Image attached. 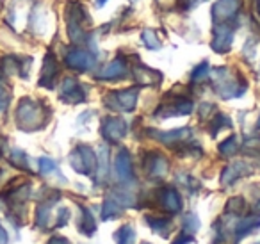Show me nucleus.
<instances>
[{
	"mask_svg": "<svg viewBox=\"0 0 260 244\" xmlns=\"http://www.w3.org/2000/svg\"><path fill=\"white\" fill-rule=\"evenodd\" d=\"M207 73H209V65H207V63H202V65L196 66V68L192 70V73H191V80H194V82H198V80L205 79Z\"/></svg>",
	"mask_w": 260,
	"mask_h": 244,
	"instance_id": "f704fd0d",
	"label": "nucleus"
},
{
	"mask_svg": "<svg viewBox=\"0 0 260 244\" xmlns=\"http://www.w3.org/2000/svg\"><path fill=\"white\" fill-rule=\"evenodd\" d=\"M134 79L141 86H157L162 80V75L146 66H134Z\"/></svg>",
	"mask_w": 260,
	"mask_h": 244,
	"instance_id": "a211bd4d",
	"label": "nucleus"
},
{
	"mask_svg": "<svg viewBox=\"0 0 260 244\" xmlns=\"http://www.w3.org/2000/svg\"><path fill=\"white\" fill-rule=\"evenodd\" d=\"M116 240H118V244H134L136 230L130 225H123L121 228L116 232Z\"/></svg>",
	"mask_w": 260,
	"mask_h": 244,
	"instance_id": "393cba45",
	"label": "nucleus"
},
{
	"mask_svg": "<svg viewBox=\"0 0 260 244\" xmlns=\"http://www.w3.org/2000/svg\"><path fill=\"white\" fill-rule=\"evenodd\" d=\"M87 15L84 8L77 2H70L66 6V23H68V36L73 43H84L87 40V30L84 22H87Z\"/></svg>",
	"mask_w": 260,
	"mask_h": 244,
	"instance_id": "7ed1b4c3",
	"label": "nucleus"
},
{
	"mask_svg": "<svg viewBox=\"0 0 260 244\" xmlns=\"http://www.w3.org/2000/svg\"><path fill=\"white\" fill-rule=\"evenodd\" d=\"M9 102H11V89L0 79V111H6L9 107Z\"/></svg>",
	"mask_w": 260,
	"mask_h": 244,
	"instance_id": "7c9ffc66",
	"label": "nucleus"
},
{
	"mask_svg": "<svg viewBox=\"0 0 260 244\" xmlns=\"http://www.w3.org/2000/svg\"><path fill=\"white\" fill-rule=\"evenodd\" d=\"M226 210L230 212V214L234 212L235 216H237V214H242V212L246 210V201H244V198H241V196L232 198V200L226 203Z\"/></svg>",
	"mask_w": 260,
	"mask_h": 244,
	"instance_id": "2f4dec72",
	"label": "nucleus"
},
{
	"mask_svg": "<svg viewBox=\"0 0 260 244\" xmlns=\"http://www.w3.org/2000/svg\"><path fill=\"white\" fill-rule=\"evenodd\" d=\"M16 125L25 132H34L47 125L50 118V109L40 100L34 98H22L15 112Z\"/></svg>",
	"mask_w": 260,
	"mask_h": 244,
	"instance_id": "f257e3e1",
	"label": "nucleus"
},
{
	"mask_svg": "<svg viewBox=\"0 0 260 244\" xmlns=\"http://www.w3.org/2000/svg\"><path fill=\"white\" fill-rule=\"evenodd\" d=\"M0 173H2V171H0Z\"/></svg>",
	"mask_w": 260,
	"mask_h": 244,
	"instance_id": "de8ad7c7",
	"label": "nucleus"
},
{
	"mask_svg": "<svg viewBox=\"0 0 260 244\" xmlns=\"http://www.w3.org/2000/svg\"><path fill=\"white\" fill-rule=\"evenodd\" d=\"M159 203L170 214H177V212L182 210V198L178 191L173 189V187H164V189L159 191Z\"/></svg>",
	"mask_w": 260,
	"mask_h": 244,
	"instance_id": "2eb2a0df",
	"label": "nucleus"
},
{
	"mask_svg": "<svg viewBox=\"0 0 260 244\" xmlns=\"http://www.w3.org/2000/svg\"><path fill=\"white\" fill-rule=\"evenodd\" d=\"M11 162L20 169H25V171H30V166H29V157H27L25 151L22 150H13L11 155H9Z\"/></svg>",
	"mask_w": 260,
	"mask_h": 244,
	"instance_id": "cd10ccee",
	"label": "nucleus"
},
{
	"mask_svg": "<svg viewBox=\"0 0 260 244\" xmlns=\"http://www.w3.org/2000/svg\"><path fill=\"white\" fill-rule=\"evenodd\" d=\"M64 63L70 70H77V72H87L94 66L96 57L91 52L80 50V48H70L64 55Z\"/></svg>",
	"mask_w": 260,
	"mask_h": 244,
	"instance_id": "423d86ee",
	"label": "nucleus"
},
{
	"mask_svg": "<svg viewBox=\"0 0 260 244\" xmlns=\"http://www.w3.org/2000/svg\"><path fill=\"white\" fill-rule=\"evenodd\" d=\"M107 175V150L102 148L100 155H98V162H96V180L102 182Z\"/></svg>",
	"mask_w": 260,
	"mask_h": 244,
	"instance_id": "c756f323",
	"label": "nucleus"
},
{
	"mask_svg": "<svg viewBox=\"0 0 260 244\" xmlns=\"http://www.w3.org/2000/svg\"><path fill=\"white\" fill-rule=\"evenodd\" d=\"M256 11H258V15H260V0H256Z\"/></svg>",
	"mask_w": 260,
	"mask_h": 244,
	"instance_id": "37998d69",
	"label": "nucleus"
},
{
	"mask_svg": "<svg viewBox=\"0 0 260 244\" xmlns=\"http://www.w3.org/2000/svg\"><path fill=\"white\" fill-rule=\"evenodd\" d=\"M105 2H107V0H96V4H98V6H104Z\"/></svg>",
	"mask_w": 260,
	"mask_h": 244,
	"instance_id": "79ce46f5",
	"label": "nucleus"
},
{
	"mask_svg": "<svg viewBox=\"0 0 260 244\" xmlns=\"http://www.w3.org/2000/svg\"><path fill=\"white\" fill-rule=\"evenodd\" d=\"M145 168L148 171V175L152 176H164L170 169V162L168 159L164 157L162 154H157V151H150L146 155V162H145Z\"/></svg>",
	"mask_w": 260,
	"mask_h": 244,
	"instance_id": "dca6fc26",
	"label": "nucleus"
},
{
	"mask_svg": "<svg viewBox=\"0 0 260 244\" xmlns=\"http://www.w3.org/2000/svg\"><path fill=\"white\" fill-rule=\"evenodd\" d=\"M59 75V65H57V59L52 52H48L45 55V61H43V68H41V75H40V86L41 87H52L55 86V79Z\"/></svg>",
	"mask_w": 260,
	"mask_h": 244,
	"instance_id": "ddd939ff",
	"label": "nucleus"
},
{
	"mask_svg": "<svg viewBox=\"0 0 260 244\" xmlns=\"http://www.w3.org/2000/svg\"><path fill=\"white\" fill-rule=\"evenodd\" d=\"M59 200V194H54L52 198H47L45 201H41L36 208V225L40 228H47L48 221H50V212H52V205Z\"/></svg>",
	"mask_w": 260,
	"mask_h": 244,
	"instance_id": "aec40b11",
	"label": "nucleus"
},
{
	"mask_svg": "<svg viewBox=\"0 0 260 244\" xmlns=\"http://www.w3.org/2000/svg\"><path fill=\"white\" fill-rule=\"evenodd\" d=\"M146 225L153 230L155 233L162 237H168L173 230V223L168 218H155V216H146Z\"/></svg>",
	"mask_w": 260,
	"mask_h": 244,
	"instance_id": "4be33fe9",
	"label": "nucleus"
},
{
	"mask_svg": "<svg viewBox=\"0 0 260 244\" xmlns=\"http://www.w3.org/2000/svg\"><path fill=\"white\" fill-rule=\"evenodd\" d=\"M8 242H9V235L4 226H2V223H0V244H8Z\"/></svg>",
	"mask_w": 260,
	"mask_h": 244,
	"instance_id": "58836bf2",
	"label": "nucleus"
},
{
	"mask_svg": "<svg viewBox=\"0 0 260 244\" xmlns=\"http://www.w3.org/2000/svg\"><path fill=\"white\" fill-rule=\"evenodd\" d=\"M192 132L191 129H178V130H170V132H157V139L160 143L168 144V146H180V144L187 143L191 139Z\"/></svg>",
	"mask_w": 260,
	"mask_h": 244,
	"instance_id": "f3484780",
	"label": "nucleus"
},
{
	"mask_svg": "<svg viewBox=\"0 0 260 244\" xmlns=\"http://www.w3.org/2000/svg\"><path fill=\"white\" fill-rule=\"evenodd\" d=\"M248 173H249V168L244 162H234V164L224 168L223 175H221V182H223V186H230V184L237 182L239 178L246 176Z\"/></svg>",
	"mask_w": 260,
	"mask_h": 244,
	"instance_id": "6ab92c4d",
	"label": "nucleus"
},
{
	"mask_svg": "<svg viewBox=\"0 0 260 244\" xmlns=\"http://www.w3.org/2000/svg\"><path fill=\"white\" fill-rule=\"evenodd\" d=\"M59 98L62 102H66V104H82L86 100V89H84V86L77 79L68 77V79L62 80Z\"/></svg>",
	"mask_w": 260,
	"mask_h": 244,
	"instance_id": "6e6552de",
	"label": "nucleus"
},
{
	"mask_svg": "<svg viewBox=\"0 0 260 244\" xmlns=\"http://www.w3.org/2000/svg\"><path fill=\"white\" fill-rule=\"evenodd\" d=\"M57 171V164H55L52 159L48 157H41L40 159V173L41 175H50V173H55Z\"/></svg>",
	"mask_w": 260,
	"mask_h": 244,
	"instance_id": "473e14b6",
	"label": "nucleus"
},
{
	"mask_svg": "<svg viewBox=\"0 0 260 244\" xmlns=\"http://www.w3.org/2000/svg\"><path fill=\"white\" fill-rule=\"evenodd\" d=\"M141 40H143V43H145V47L148 48V50H157V48H160V45H162V41L159 40L157 33H155V30H152V29L143 30Z\"/></svg>",
	"mask_w": 260,
	"mask_h": 244,
	"instance_id": "a878e982",
	"label": "nucleus"
},
{
	"mask_svg": "<svg viewBox=\"0 0 260 244\" xmlns=\"http://www.w3.org/2000/svg\"><path fill=\"white\" fill-rule=\"evenodd\" d=\"M200 228V221L194 214H187L184 218V232L187 233H194Z\"/></svg>",
	"mask_w": 260,
	"mask_h": 244,
	"instance_id": "72a5a7b5",
	"label": "nucleus"
},
{
	"mask_svg": "<svg viewBox=\"0 0 260 244\" xmlns=\"http://www.w3.org/2000/svg\"><path fill=\"white\" fill-rule=\"evenodd\" d=\"M260 226V216L256 214H251L248 216V218L241 219V221H237L234 225V233L237 239H242V237H246L248 233H251L253 230H256Z\"/></svg>",
	"mask_w": 260,
	"mask_h": 244,
	"instance_id": "412c9836",
	"label": "nucleus"
},
{
	"mask_svg": "<svg viewBox=\"0 0 260 244\" xmlns=\"http://www.w3.org/2000/svg\"><path fill=\"white\" fill-rule=\"evenodd\" d=\"M192 112V102L185 98H177L171 104H164L157 109V118H171V116H185Z\"/></svg>",
	"mask_w": 260,
	"mask_h": 244,
	"instance_id": "f8f14e48",
	"label": "nucleus"
},
{
	"mask_svg": "<svg viewBox=\"0 0 260 244\" xmlns=\"http://www.w3.org/2000/svg\"><path fill=\"white\" fill-rule=\"evenodd\" d=\"M136 102H138V89H136V87L112 91V93H109L107 97L104 98V104L107 105L111 111H123V112L134 111Z\"/></svg>",
	"mask_w": 260,
	"mask_h": 244,
	"instance_id": "39448f33",
	"label": "nucleus"
},
{
	"mask_svg": "<svg viewBox=\"0 0 260 244\" xmlns=\"http://www.w3.org/2000/svg\"><path fill=\"white\" fill-rule=\"evenodd\" d=\"M258 127H260V119H258Z\"/></svg>",
	"mask_w": 260,
	"mask_h": 244,
	"instance_id": "a18cd8bd",
	"label": "nucleus"
},
{
	"mask_svg": "<svg viewBox=\"0 0 260 244\" xmlns=\"http://www.w3.org/2000/svg\"><path fill=\"white\" fill-rule=\"evenodd\" d=\"M246 150H260V137H249L244 143Z\"/></svg>",
	"mask_w": 260,
	"mask_h": 244,
	"instance_id": "e433bc0d",
	"label": "nucleus"
},
{
	"mask_svg": "<svg viewBox=\"0 0 260 244\" xmlns=\"http://www.w3.org/2000/svg\"><path fill=\"white\" fill-rule=\"evenodd\" d=\"M79 230H80V233H84V235H87V237H89L91 233L96 230V223H94L93 214H91V210H89V208H86V207H80Z\"/></svg>",
	"mask_w": 260,
	"mask_h": 244,
	"instance_id": "5701e85b",
	"label": "nucleus"
},
{
	"mask_svg": "<svg viewBox=\"0 0 260 244\" xmlns=\"http://www.w3.org/2000/svg\"><path fill=\"white\" fill-rule=\"evenodd\" d=\"M126 130L128 127H126L125 119L116 118V116H109L102 121V136L109 143H118L119 139H123L126 136Z\"/></svg>",
	"mask_w": 260,
	"mask_h": 244,
	"instance_id": "0eeeda50",
	"label": "nucleus"
},
{
	"mask_svg": "<svg viewBox=\"0 0 260 244\" xmlns=\"http://www.w3.org/2000/svg\"><path fill=\"white\" fill-rule=\"evenodd\" d=\"M184 2H185V6H192L194 2H198V0H184Z\"/></svg>",
	"mask_w": 260,
	"mask_h": 244,
	"instance_id": "a19ab883",
	"label": "nucleus"
},
{
	"mask_svg": "<svg viewBox=\"0 0 260 244\" xmlns=\"http://www.w3.org/2000/svg\"><path fill=\"white\" fill-rule=\"evenodd\" d=\"M212 75L217 95H221L223 98H239L248 89L244 79L239 73L230 72L228 68H216Z\"/></svg>",
	"mask_w": 260,
	"mask_h": 244,
	"instance_id": "f03ea898",
	"label": "nucleus"
},
{
	"mask_svg": "<svg viewBox=\"0 0 260 244\" xmlns=\"http://www.w3.org/2000/svg\"><path fill=\"white\" fill-rule=\"evenodd\" d=\"M128 73V65L123 57H116L111 63L104 66L100 72L96 73L98 80H114V79H123Z\"/></svg>",
	"mask_w": 260,
	"mask_h": 244,
	"instance_id": "4468645a",
	"label": "nucleus"
},
{
	"mask_svg": "<svg viewBox=\"0 0 260 244\" xmlns=\"http://www.w3.org/2000/svg\"><path fill=\"white\" fill-rule=\"evenodd\" d=\"M256 207H258V208H260V201H258V203H256Z\"/></svg>",
	"mask_w": 260,
	"mask_h": 244,
	"instance_id": "c03bdc74",
	"label": "nucleus"
},
{
	"mask_svg": "<svg viewBox=\"0 0 260 244\" xmlns=\"http://www.w3.org/2000/svg\"><path fill=\"white\" fill-rule=\"evenodd\" d=\"M143 244H146V242H143Z\"/></svg>",
	"mask_w": 260,
	"mask_h": 244,
	"instance_id": "49530a36",
	"label": "nucleus"
},
{
	"mask_svg": "<svg viewBox=\"0 0 260 244\" xmlns=\"http://www.w3.org/2000/svg\"><path fill=\"white\" fill-rule=\"evenodd\" d=\"M241 9V0H217L212 8V16L216 23H226Z\"/></svg>",
	"mask_w": 260,
	"mask_h": 244,
	"instance_id": "9d476101",
	"label": "nucleus"
},
{
	"mask_svg": "<svg viewBox=\"0 0 260 244\" xmlns=\"http://www.w3.org/2000/svg\"><path fill=\"white\" fill-rule=\"evenodd\" d=\"M96 162H98V157L91 146L87 144H79L75 150L70 154V164L72 168L75 169L77 173L80 175H87L91 176L94 171H96Z\"/></svg>",
	"mask_w": 260,
	"mask_h": 244,
	"instance_id": "20e7f679",
	"label": "nucleus"
},
{
	"mask_svg": "<svg viewBox=\"0 0 260 244\" xmlns=\"http://www.w3.org/2000/svg\"><path fill=\"white\" fill-rule=\"evenodd\" d=\"M232 41H234V27L230 23H217L214 29V40L212 48L217 54H226L232 48Z\"/></svg>",
	"mask_w": 260,
	"mask_h": 244,
	"instance_id": "1a4fd4ad",
	"label": "nucleus"
},
{
	"mask_svg": "<svg viewBox=\"0 0 260 244\" xmlns=\"http://www.w3.org/2000/svg\"><path fill=\"white\" fill-rule=\"evenodd\" d=\"M189 242H192V233L182 232L180 235L177 237V240H175L173 244H189Z\"/></svg>",
	"mask_w": 260,
	"mask_h": 244,
	"instance_id": "4c0bfd02",
	"label": "nucleus"
},
{
	"mask_svg": "<svg viewBox=\"0 0 260 244\" xmlns=\"http://www.w3.org/2000/svg\"><path fill=\"white\" fill-rule=\"evenodd\" d=\"M68 219H70V210L68 208H61L59 210V216H57V223H55V226H64L66 223H68Z\"/></svg>",
	"mask_w": 260,
	"mask_h": 244,
	"instance_id": "c9c22d12",
	"label": "nucleus"
},
{
	"mask_svg": "<svg viewBox=\"0 0 260 244\" xmlns=\"http://www.w3.org/2000/svg\"><path fill=\"white\" fill-rule=\"evenodd\" d=\"M119 214H121V205L114 198H107L102 205V219L109 221V219L119 218Z\"/></svg>",
	"mask_w": 260,
	"mask_h": 244,
	"instance_id": "b1692460",
	"label": "nucleus"
},
{
	"mask_svg": "<svg viewBox=\"0 0 260 244\" xmlns=\"http://www.w3.org/2000/svg\"><path fill=\"white\" fill-rule=\"evenodd\" d=\"M114 171H116V176L121 184H126V182H132L134 178V166H132V157L130 154L121 148L116 155V161H114Z\"/></svg>",
	"mask_w": 260,
	"mask_h": 244,
	"instance_id": "9b49d317",
	"label": "nucleus"
},
{
	"mask_svg": "<svg viewBox=\"0 0 260 244\" xmlns=\"http://www.w3.org/2000/svg\"><path fill=\"white\" fill-rule=\"evenodd\" d=\"M232 123H230V118H226L224 114H216L214 116V119L209 123V130H210V134L212 136H216L219 130H223V129H228Z\"/></svg>",
	"mask_w": 260,
	"mask_h": 244,
	"instance_id": "bb28decb",
	"label": "nucleus"
},
{
	"mask_svg": "<svg viewBox=\"0 0 260 244\" xmlns=\"http://www.w3.org/2000/svg\"><path fill=\"white\" fill-rule=\"evenodd\" d=\"M239 148V141H237V136H230L228 139H224L223 143L219 144V154L223 157H230L237 151Z\"/></svg>",
	"mask_w": 260,
	"mask_h": 244,
	"instance_id": "c85d7f7f",
	"label": "nucleus"
},
{
	"mask_svg": "<svg viewBox=\"0 0 260 244\" xmlns=\"http://www.w3.org/2000/svg\"><path fill=\"white\" fill-rule=\"evenodd\" d=\"M47 244H70V240L64 239V237H52Z\"/></svg>",
	"mask_w": 260,
	"mask_h": 244,
	"instance_id": "ea45409f",
	"label": "nucleus"
}]
</instances>
